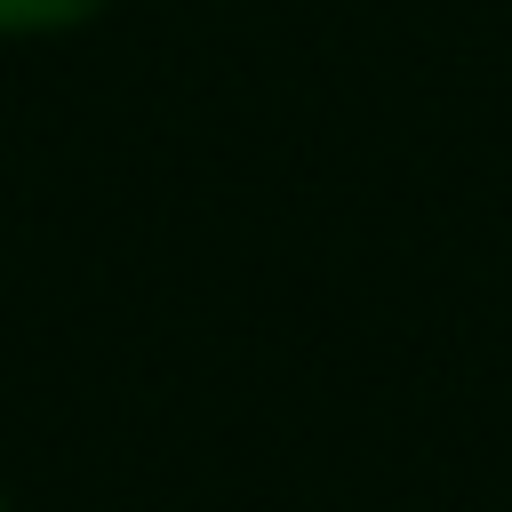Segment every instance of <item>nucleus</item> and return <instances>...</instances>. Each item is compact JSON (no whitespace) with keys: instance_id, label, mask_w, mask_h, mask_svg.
<instances>
[{"instance_id":"f257e3e1","label":"nucleus","mask_w":512,"mask_h":512,"mask_svg":"<svg viewBox=\"0 0 512 512\" xmlns=\"http://www.w3.org/2000/svg\"><path fill=\"white\" fill-rule=\"evenodd\" d=\"M112 0H0V32L8 40H40V32H80L88 16H104Z\"/></svg>"},{"instance_id":"f03ea898","label":"nucleus","mask_w":512,"mask_h":512,"mask_svg":"<svg viewBox=\"0 0 512 512\" xmlns=\"http://www.w3.org/2000/svg\"><path fill=\"white\" fill-rule=\"evenodd\" d=\"M0 512H8V496H0Z\"/></svg>"}]
</instances>
